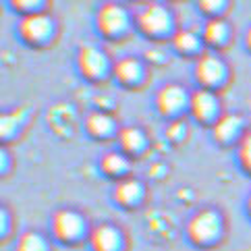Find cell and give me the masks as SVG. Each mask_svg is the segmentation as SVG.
<instances>
[{
	"label": "cell",
	"instance_id": "1",
	"mask_svg": "<svg viewBox=\"0 0 251 251\" xmlns=\"http://www.w3.org/2000/svg\"><path fill=\"white\" fill-rule=\"evenodd\" d=\"M220 228H222L220 216L214 210L197 212L187 224V232H189V237L195 243H208V241L216 239L220 235Z\"/></svg>",
	"mask_w": 251,
	"mask_h": 251
},
{
	"label": "cell",
	"instance_id": "2",
	"mask_svg": "<svg viewBox=\"0 0 251 251\" xmlns=\"http://www.w3.org/2000/svg\"><path fill=\"white\" fill-rule=\"evenodd\" d=\"M137 23H139V27L150 35L164 33L170 27V13L162 4H148L139 13Z\"/></svg>",
	"mask_w": 251,
	"mask_h": 251
},
{
	"label": "cell",
	"instance_id": "3",
	"mask_svg": "<svg viewBox=\"0 0 251 251\" xmlns=\"http://www.w3.org/2000/svg\"><path fill=\"white\" fill-rule=\"evenodd\" d=\"M19 29H21V35H23L25 40H29V42H42V40H46L48 35H50L52 21H50L48 15L29 13V15H25L23 19H21Z\"/></svg>",
	"mask_w": 251,
	"mask_h": 251
},
{
	"label": "cell",
	"instance_id": "4",
	"mask_svg": "<svg viewBox=\"0 0 251 251\" xmlns=\"http://www.w3.org/2000/svg\"><path fill=\"white\" fill-rule=\"evenodd\" d=\"M52 228H54L58 239H75L83 230V220L79 214L71 210H60L52 218Z\"/></svg>",
	"mask_w": 251,
	"mask_h": 251
},
{
	"label": "cell",
	"instance_id": "5",
	"mask_svg": "<svg viewBox=\"0 0 251 251\" xmlns=\"http://www.w3.org/2000/svg\"><path fill=\"white\" fill-rule=\"evenodd\" d=\"M98 25L100 29L108 35H114L127 27V13L119 4H106L102 6L100 15H98Z\"/></svg>",
	"mask_w": 251,
	"mask_h": 251
},
{
	"label": "cell",
	"instance_id": "6",
	"mask_svg": "<svg viewBox=\"0 0 251 251\" xmlns=\"http://www.w3.org/2000/svg\"><path fill=\"white\" fill-rule=\"evenodd\" d=\"M185 102L189 100H187L185 89L178 85H164L156 96V106L162 114H173L176 110H181Z\"/></svg>",
	"mask_w": 251,
	"mask_h": 251
},
{
	"label": "cell",
	"instance_id": "7",
	"mask_svg": "<svg viewBox=\"0 0 251 251\" xmlns=\"http://www.w3.org/2000/svg\"><path fill=\"white\" fill-rule=\"evenodd\" d=\"M89 241L96 251H116L121 247V232L110 224H100L92 230Z\"/></svg>",
	"mask_w": 251,
	"mask_h": 251
},
{
	"label": "cell",
	"instance_id": "8",
	"mask_svg": "<svg viewBox=\"0 0 251 251\" xmlns=\"http://www.w3.org/2000/svg\"><path fill=\"white\" fill-rule=\"evenodd\" d=\"M197 79L205 85L218 83L224 77V62L214 56V54H203L200 60H197Z\"/></svg>",
	"mask_w": 251,
	"mask_h": 251
},
{
	"label": "cell",
	"instance_id": "9",
	"mask_svg": "<svg viewBox=\"0 0 251 251\" xmlns=\"http://www.w3.org/2000/svg\"><path fill=\"white\" fill-rule=\"evenodd\" d=\"M79 67H81L85 75L98 77L106 69V56L94 46H83L81 52H79Z\"/></svg>",
	"mask_w": 251,
	"mask_h": 251
},
{
	"label": "cell",
	"instance_id": "10",
	"mask_svg": "<svg viewBox=\"0 0 251 251\" xmlns=\"http://www.w3.org/2000/svg\"><path fill=\"white\" fill-rule=\"evenodd\" d=\"M189 106H191V112L195 119L205 121L216 112V98H214L208 89H197L189 98Z\"/></svg>",
	"mask_w": 251,
	"mask_h": 251
},
{
	"label": "cell",
	"instance_id": "11",
	"mask_svg": "<svg viewBox=\"0 0 251 251\" xmlns=\"http://www.w3.org/2000/svg\"><path fill=\"white\" fill-rule=\"evenodd\" d=\"M241 131V119L237 114H222L214 125V135L220 141H228Z\"/></svg>",
	"mask_w": 251,
	"mask_h": 251
},
{
	"label": "cell",
	"instance_id": "12",
	"mask_svg": "<svg viewBox=\"0 0 251 251\" xmlns=\"http://www.w3.org/2000/svg\"><path fill=\"white\" fill-rule=\"evenodd\" d=\"M114 73L116 77L121 79V81L125 83H133V81H137V79L141 77V62L137 58H123L116 62V67H114Z\"/></svg>",
	"mask_w": 251,
	"mask_h": 251
},
{
	"label": "cell",
	"instance_id": "13",
	"mask_svg": "<svg viewBox=\"0 0 251 251\" xmlns=\"http://www.w3.org/2000/svg\"><path fill=\"white\" fill-rule=\"evenodd\" d=\"M114 197H116V201H121L125 205L135 203L141 197V183L135 181V178H127V181L119 183V187H116V191H114Z\"/></svg>",
	"mask_w": 251,
	"mask_h": 251
},
{
	"label": "cell",
	"instance_id": "14",
	"mask_svg": "<svg viewBox=\"0 0 251 251\" xmlns=\"http://www.w3.org/2000/svg\"><path fill=\"white\" fill-rule=\"evenodd\" d=\"M85 127L87 131L92 133V135L96 137H104V135H108V133L112 131V119L108 114H104V112H92L87 116V121H85Z\"/></svg>",
	"mask_w": 251,
	"mask_h": 251
},
{
	"label": "cell",
	"instance_id": "15",
	"mask_svg": "<svg viewBox=\"0 0 251 251\" xmlns=\"http://www.w3.org/2000/svg\"><path fill=\"white\" fill-rule=\"evenodd\" d=\"M119 139H121V146L125 151H139L146 143V137L137 127H125L119 133Z\"/></svg>",
	"mask_w": 251,
	"mask_h": 251
},
{
	"label": "cell",
	"instance_id": "16",
	"mask_svg": "<svg viewBox=\"0 0 251 251\" xmlns=\"http://www.w3.org/2000/svg\"><path fill=\"white\" fill-rule=\"evenodd\" d=\"M226 33H228L226 23H224L222 19H212L208 25H205L203 38L208 42H212V44H220V42H224V38H226Z\"/></svg>",
	"mask_w": 251,
	"mask_h": 251
},
{
	"label": "cell",
	"instance_id": "17",
	"mask_svg": "<svg viewBox=\"0 0 251 251\" xmlns=\"http://www.w3.org/2000/svg\"><path fill=\"white\" fill-rule=\"evenodd\" d=\"M102 168L108 175H119V173L127 170V160H125V156L119 154V151H110V154H106L102 158Z\"/></svg>",
	"mask_w": 251,
	"mask_h": 251
},
{
	"label": "cell",
	"instance_id": "18",
	"mask_svg": "<svg viewBox=\"0 0 251 251\" xmlns=\"http://www.w3.org/2000/svg\"><path fill=\"white\" fill-rule=\"evenodd\" d=\"M173 44H175V48L176 50H181V52H191L197 48V35L189 29H181V31H176L173 35Z\"/></svg>",
	"mask_w": 251,
	"mask_h": 251
},
{
	"label": "cell",
	"instance_id": "19",
	"mask_svg": "<svg viewBox=\"0 0 251 251\" xmlns=\"http://www.w3.org/2000/svg\"><path fill=\"white\" fill-rule=\"evenodd\" d=\"M17 251H46V243L38 232H25L17 243Z\"/></svg>",
	"mask_w": 251,
	"mask_h": 251
},
{
	"label": "cell",
	"instance_id": "20",
	"mask_svg": "<svg viewBox=\"0 0 251 251\" xmlns=\"http://www.w3.org/2000/svg\"><path fill=\"white\" fill-rule=\"evenodd\" d=\"M21 116H23V110H15L11 114H4L2 116V123H0V131H2V135L8 137L11 133L15 131L17 123H21Z\"/></svg>",
	"mask_w": 251,
	"mask_h": 251
},
{
	"label": "cell",
	"instance_id": "21",
	"mask_svg": "<svg viewBox=\"0 0 251 251\" xmlns=\"http://www.w3.org/2000/svg\"><path fill=\"white\" fill-rule=\"evenodd\" d=\"M239 158H241V162H243V166L251 170V133H249V135H245L243 141H241Z\"/></svg>",
	"mask_w": 251,
	"mask_h": 251
},
{
	"label": "cell",
	"instance_id": "22",
	"mask_svg": "<svg viewBox=\"0 0 251 251\" xmlns=\"http://www.w3.org/2000/svg\"><path fill=\"white\" fill-rule=\"evenodd\" d=\"M185 133H187V127H185V123H181V121L168 125V129H166V135H168L170 139H181Z\"/></svg>",
	"mask_w": 251,
	"mask_h": 251
},
{
	"label": "cell",
	"instance_id": "23",
	"mask_svg": "<svg viewBox=\"0 0 251 251\" xmlns=\"http://www.w3.org/2000/svg\"><path fill=\"white\" fill-rule=\"evenodd\" d=\"M200 6L203 8V11H216V8L222 6V2H216V0H203Z\"/></svg>",
	"mask_w": 251,
	"mask_h": 251
},
{
	"label": "cell",
	"instance_id": "24",
	"mask_svg": "<svg viewBox=\"0 0 251 251\" xmlns=\"http://www.w3.org/2000/svg\"><path fill=\"white\" fill-rule=\"evenodd\" d=\"M247 44H249V48H251V29L247 31Z\"/></svg>",
	"mask_w": 251,
	"mask_h": 251
},
{
	"label": "cell",
	"instance_id": "25",
	"mask_svg": "<svg viewBox=\"0 0 251 251\" xmlns=\"http://www.w3.org/2000/svg\"><path fill=\"white\" fill-rule=\"evenodd\" d=\"M249 212H251V197H249Z\"/></svg>",
	"mask_w": 251,
	"mask_h": 251
}]
</instances>
